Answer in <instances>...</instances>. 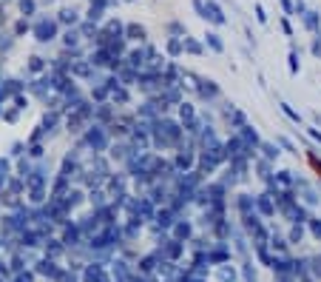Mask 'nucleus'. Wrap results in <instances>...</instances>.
Here are the masks:
<instances>
[{"label":"nucleus","mask_w":321,"mask_h":282,"mask_svg":"<svg viewBox=\"0 0 321 282\" xmlns=\"http://www.w3.org/2000/svg\"><path fill=\"white\" fill-rule=\"evenodd\" d=\"M17 6H20V15L29 20L37 15V0H17Z\"/></svg>","instance_id":"9"},{"label":"nucleus","mask_w":321,"mask_h":282,"mask_svg":"<svg viewBox=\"0 0 321 282\" xmlns=\"http://www.w3.org/2000/svg\"><path fill=\"white\" fill-rule=\"evenodd\" d=\"M262 148H264V154H267V160H276L278 157V148H276V145H267V143H264Z\"/></svg>","instance_id":"20"},{"label":"nucleus","mask_w":321,"mask_h":282,"mask_svg":"<svg viewBox=\"0 0 321 282\" xmlns=\"http://www.w3.org/2000/svg\"><path fill=\"white\" fill-rule=\"evenodd\" d=\"M205 43L210 46L216 54H222V51H225V43H222V37L216 35V32H207V35H205Z\"/></svg>","instance_id":"10"},{"label":"nucleus","mask_w":321,"mask_h":282,"mask_svg":"<svg viewBox=\"0 0 321 282\" xmlns=\"http://www.w3.org/2000/svg\"><path fill=\"white\" fill-rule=\"evenodd\" d=\"M256 20H259V23H267V12H264L262 3H256Z\"/></svg>","instance_id":"23"},{"label":"nucleus","mask_w":321,"mask_h":282,"mask_svg":"<svg viewBox=\"0 0 321 282\" xmlns=\"http://www.w3.org/2000/svg\"><path fill=\"white\" fill-rule=\"evenodd\" d=\"M46 69V60L43 57H29V72L31 74H40Z\"/></svg>","instance_id":"16"},{"label":"nucleus","mask_w":321,"mask_h":282,"mask_svg":"<svg viewBox=\"0 0 321 282\" xmlns=\"http://www.w3.org/2000/svg\"><path fill=\"white\" fill-rule=\"evenodd\" d=\"M182 51H185V43H182L179 37H171V40H168V54L176 57V54H182Z\"/></svg>","instance_id":"13"},{"label":"nucleus","mask_w":321,"mask_h":282,"mask_svg":"<svg viewBox=\"0 0 321 282\" xmlns=\"http://www.w3.org/2000/svg\"><path fill=\"white\" fill-rule=\"evenodd\" d=\"M145 37H148L145 26H139V23H125V40H145Z\"/></svg>","instance_id":"7"},{"label":"nucleus","mask_w":321,"mask_h":282,"mask_svg":"<svg viewBox=\"0 0 321 282\" xmlns=\"http://www.w3.org/2000/svg\"><path fill=\"white\" fill-rule=\"evenodd\" d=\"M313 234L321 239V223H318V220H313Z\"/></svg>","instance_id":"29"},{"label":"nucleus","mask_w":321,"mask_h":282,"mask_svg":"<svg viewBox=\"0 0 321 282\" xmlns=\"http://www.w3.org/2000/svg\"><path fill=\"white\" fill-rule=\"evenodd\" d=\"M278 180L284 182V185H293V180H290V177H287V171H281V174H278Z\"/></svg>","instance_id":"30"},{"label":"nucleus","mask_w":321,"mask_h":282,"mask_svg":"<svg viewBox=\"0 0 321 282\" xmlns=\"http://www.w3.org/2000/svg\"><path fill=\"white\" fill-rule=\"evenodd\" d=\"M176 237H179V239L191 237V225H188V223H176Z\"/></svg>","instance_id":"19"},{"label":"nucleus","mask_w":321,"mask_h":282,"mask_svg":"<svg viewBox=\"0 0 321 282\" xmlns=\"http://www.w3.org/2000/svg\"><path fill=\"white\" fill-rule=\"evenodd\" d=\"M182 43H185V51H191V54H202V51H205L199 40H193V37H188V35L182 37Z\"/></svg>","instance_id":"12"},{"label":"nucleus","mask_w":321,"mask_h":282,"mask_svg":"<svg viewBox=\"0 0 321 282\" xmlns=\"http://www.w3.org/2000/svg\"><path fill=\"white\" fill-rule=\"evenodd\" d=\"M301 23H304L307 32H318L321 29V15H318V12H313V9H307L304 15H301Z\"/></svg>","instance_id":"5"},{"label":"nucleus","mask_w":321,"mask_h":282,"mask_svg":"<svg viewBox=\"0 0 321 282\" xmlns=\"http://www.w3.org/2000/svg\"><path fill=\"white\" fill-rule=\"evenodd\" d=\"M46 3H54V0H46Z\"/></svg>","instance_id":"35"},{"label":"nucleus","mask_w":321,"mask_h":282,"mask_svg":"<svg viewBox=\"0 0 321 282\" xmlns=\"http://www.w3.org/2000/svg\"><path fill=\"white\" fill-rule=\"evenodd\" d=\"M176 166H179V168H191V166H193V154L182 148V151H179V157H176Z\"/></svg>","instance_id":"14"},{"label":"nucleus","mask_w":321,"mask_h":282,"mask_svg":"<svg viewBox=\"0 0 321 282\" xmlns=\"http://www.w3.org/2000/svg\"><path fill=\"white\" fill-rule=\"evenodd\" d=\"M299 239H301V225L296 223V228L290 231V242H299Z\"/></svg>","instance_id":"25"},{"label":"nucleus","mask_w":321,"mask_h":282,"mask_svg":"<svg viewBox=\"0 0 321 282\" xmlns=\"http://www.w3.org/2000/svg\"><path fill=\"white\" fill-rule=\"evenodd\" d=\"M9 177V160H0V182H6Z\"/></svg>","instance_id":"21"},{"label":"nucleus","mask_w":321,"mask_h":282,"mask_svg":"<svg viewBox=\"0 0 321 282\" xmlns=\"http://www.w3.org/2000/svg\"><path fill=\"white\" fill-rule=\"evenodd\" d=\"M191 3H193V9H196V15L205 17V0H191Z\"/></svg>","instance_id":"24"},{"label":"nucleus","mask_w":321,"mask_h":282,"mask_svg":"<svg viewBox=\"0 0 321 282\" xmlns=\"http://www.w3.org/2000/svg\"><path fill=\"white\" fill-rule=\"evenodd\" d=\"M31 35H34L37 43H51L54 37L60 35V23L57 17H49V15H40L34 20V26H31Z\"/></svg>","instance_id":"1"},{"label":"nucleus","mask_w":321,"mask_h":282,"mask_svg":"<svg viewBox=\"0 0 321 282\" xmlns=\"http://www.w3.org/2000/svg\"><path fill=\"white\" fill-rule=\"evenodd\" d=\"M148 51H151V46H145V49H134V51H128V66L131 69H142L145 63H148Z\"/></svg>","instance_id":"3"},{"label":"nucleus","mask_w":321,"mask_h":282,"mask_svg":"<svg viewBox=\"0 0 321 282\" xmlns=\"http://www.w3.org/2000/svg\"><path fill=\"white\" fill-rule=\"evenodd\" d=\"M0 3H3V6H6V3H12V0H0Z\"/></svg>","instance_id":"33"},{"label":"nucleus","mask_w":321,"mask_h":282,"mask_svg":"<svg viewBox=\"0 0 321 282\" xmlns=\"http://www.w3.org/2000/svg\"><path fill=\"white\" fill-rule=\"evenodd\" d=\"M202 20L213 23V26H225L228 17H225V9H222L216 0H205V17H202Z\"/></svg>","instance_id":"2"},{"label":"nucleus","mask_w":321,"mask_h":282,"mask_svg":"<svg viewBox=\"0 0 321 282\" xmlns=\"http://www.w3.org/2000/svg\"><path fill=\"white\" fill-rule=\"evenodd\" d=\"M57 23L60 26H80V12L77 9H60L57 12Z\"/></svg>","instance_id":"4"},{"label":"nucleus","mask_w":321,"mask_h":282,"mask_svg":"<svg viewBox=\"0 0 321 282\" xmlns=\"http://www.w3.org/2000/svg\"><path fill=\"white\" fill-rule=\"evenodd\" d=\"M281 32H284L287 37L293 35V26H290V17H284V20H281Z\"/></svg>","instance_id":"26"},{"label":"nucleus","mask_w":321,"mask_h":282,"mask_svg":"<svg viewBox=\"0 0 321 282\" xmlns=\"http://www.w3.org/2000/svg\"><path fill=\"white\" fill-rule=\"evenodd\" d=\"M37 271H40V274H46V276H51V279H63V271H60V268H54V262H49V260L40 262V265H37Z\"/></svg>","instance_id":"8"},{"label":"nucleus","mask_w":321,"mask_h":282,"mask_svg":"<svg viewBox=\"0 0 321 282\" xmlns=\"http://www.w3.org/2000/svg\"><path fill=\"white\" fill-rule=\"evenodd\" d=\"M125 3H136V0H125Z\"/></svg>","instance_id":"34"},{"label":"nucleus","mask_w":321,"mask_h":282,"mask_svg":"<svg viewBox=\"0 0 321 282\" xmlns=\"http://www.w3.org/2000/svg\"><path fill=\"white\" fill-rule=\"evenodd\" d=\"M313 274H315V276L321 274V257H315V260H313Z\"/></svg>","instance_id":"27"},{"label":"nucleus","mask_w":321,"mask_h":282,"mask_svg":"<svg viewBox=\"0 0 321 282\" xmlns=\"http://www.w3.org/2000/svg\"><path fill=\"white\" fill-rule=\"evenodd\" d=\"M31 26H34V23H31L29 17H20V20L15 23V37H23L26 32H31Z\"/></svg>","instance_id":"11"},{"label":"nucleus","mask_w":321,"mask_h":282,"mask_svg":"<svg viewBox=\"0 0 321 282\" xmlns=\"http://www.w3.org/2000/svg\"><path fill=\"white\" fill-rule=\"evenodd\" d=\"M60 251H63V248H60V245H57V242H51V245H49V254H51V257H57V254H60Z\"/></svg>","instance_id":"28"},{"label":"nucleus","mask_w":321,"mask_h":282,"mask_svg":"<svg viewBox=\"0 0 321 282\" xmlns=\"http://www.w3.org/2000/svg\"><path fill=\"white\" fill-rule=\"evenodd\" d=\"M157 220H159V225H162V228H171V225H173L171 211H168V208H165V211H159V214H157Z\"/></svg>","instance_id":"18"},{"label":"nucleus","mask_w":321,"mask_h":282,"mask_svg":"<svg viewBox=\"0 0 321 282\" xmlns=\"http://www.w3.org/2000/svg\"><path fill=\"white\" fill-rule=\"evenodd\" d=\"M168 32H171L173 37H185V35H188V29H185V26H182L179 20H171V23H168Z\"/></svg>","instance_id":"15"},{"label":"nucleus","mask_w":321,"mask_h":282,"mask_svg":"<svg viewBox=\"0 0 321 282\" xmlns=\"http://www.w3.org/2000/svg\"><path fill=\"white\" fill-rule=\"evenodd\" d=\"M15 282H31V274H20V276H17Z\"/></svg>","instance_id":"32"},{"label":"nucleus","mask_w":321,"mask_h":282,"mask_svg":"<svg viewBox=\"0 0 321 282\" xmlns=\"http://www.w3.org/2000/svg\"><path fill=\"white\" fill-rule=\"evenodd\" d=\"M86 143H88V145H94V148H105L108 137H105V131H102V129H97V126H94V129H91V131H88V137H86Z\"/></svg>","instance_id":"6"},{"label":"nucleus","mask_w":321,"mask_h":282,"mask_svg":"<svg viewBox=\"0 0 321 282\" xmlns=\"http://www.w3.org/2000/svg\"><path fill=\"white\" fill-rule=\"evenodd\" d=\"M290 72H293V74L299 72V54H296V49L290 51Z\"/></svg>","instance_id":"22"},{"label":"nucleus","mask_w":321,"mask_h":282,"mask_svg":"<svg viewBox=\"0 0 321 282\" xmlns=\"http://www.w3.org/2000/svg\"><path fill=\"white\" fill-rule=\"evenodd\" d=\"M256 208L264 211V214H273V205H270V200H267V194H262V197L256 200Z\"/></svg>","instance_id":"17"},{"label":"nucleus","mask_w":321,"mask_h":282,"mask_svg":"<svg viewBox=\"0 0 321 282\" xmlns=\"http://www.w3.org/2000/svg\"><path fill=\"white\" fill-rule=\"evenodd\" d=\"M310 137H313V140H318V143H321V131H318V129H310Z\"/></svg>","instance_id":"31"}]
</instances>
